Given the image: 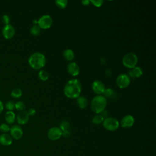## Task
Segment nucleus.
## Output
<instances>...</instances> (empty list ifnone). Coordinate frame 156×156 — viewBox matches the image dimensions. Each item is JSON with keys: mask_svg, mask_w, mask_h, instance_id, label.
<instances>
[{"mask_svg": "<svg viewBox=\"0 0 156 156\" xmlns=\"http://www.w3.org/2000/svg\"><path fill=\"white\" fill-rule=\"evenodd\" d=\"M70 124L68 121H62L60 123V129L62 131H65V130H70Z\"/></svg>", "mask_w": 156, "mask_h": 156, "instance_id": "nucleus-24", "label": "nucleus"}, {"mask_svg": "<svg viewBox=\"0 0 156 156\" xmlns=\"http://www.w3.org/2000/svg\"><path fill=\"white\" fill-rule=\"evenodd\" d=\"M10 133L12 138L15 140H20L23 135L22 128L19 125H13L10 128Z\"/></svg>", "mask_w": 156, "mask_h": 156, "instance_id": "nucleus-9", "label": "nucleus"}, {"mask_svg": "<svg viewBox=\"0 0 156 156\" xmlns=\"http://www.w3.org/2000/svg\"><path fill=\"white\" fill-rule=\"evenodd\" d=\"M55 2L56 5L60 9L65 8L68 4L67 0H57V1H55Z\"/></svg>", "mask_w": 156, "mask_h": 156, "instance_id": "nucleus-25", "label": "nucleus"}, {"mask_svg": "<svg viewBox=\"0 0 156 156\" xmlns=\"http://www.w3.org/2000/svg\"><path fill=\"white\" fill-rule=\"evenodd\" d=\"M71 135V132L70 130H65V131H62V136H64L65 138H68Z\"/></svg>", "mask_w": 156, "mask_h": 156, "instance_id": "nucleus-32", "label": "nucleus"}, {"mask_svg": "<svg viewBox=\"0 0 156 156\" xmlns=\"http://www.w3.org/2000/svg\"><path fill=\"white\" fill-rule=\"evenodd\" d=\"M15 108L18 110L23 111L26 108V105L22 101H18L15 103Z\"/></svg>", "mask_w": 156, "mask_h": 156, "instance_id": "nucleus-27", "label": "nucleus"}, {"mask_svg": "<svg viewBox=\"0 0 156 156\" xmlns=\"http://www.w3.org/2000/svg\"><path fill=\"white\" fill-rule=\"evenodd\" d=\"M113 93H114V92H113V90L112 89L107 88V89L104 90L102 94H103V96L106 98L111 97L113 95Z\"/></svg>", "mask_w": 156, "mask_h": 156, "instance_id": "nucleus-29", "label": "nucleus"}, {"mask_svg": "<svg viewBox=\"0 0 156 156\" xmlns=\"http://www.w3.org/2000/svg\"><path fill=\"white\" fill-rule=\"evenodd\" d=\"M27 113H28L29 116H34L36 113V110L34 108H30L29 109Z\"/></svg>", "mask_w": 156, "mask_h": 156, "instance_id": "nucleus-33", "label": "nucleus"}, {"mask_svg": "<svg viewBox=\"0 0 156 156\" xmlns=\"http://www.w3.org/2000/svg\"><path fill=\"white\" fill-rule=\"evenodd\" d=\"M143 74V70L140 66H135L129 71V76L135 78V77H140Z\"/></svg>", "mask_w": 156, "mask_h": 156, "instance_id": "nucleus-16", "label": "nucleus"}, {"mask_svg": "<svg viewBox=\"0 0 156 156\" xmlns=\"http://www.w3.org/2000/svg\"><path fill=\"white\" fill-rule=\"evenodd\" d=\"M77 104L80 108L83 109L85 108L88 105V100L85 96H79L77 98Z\"/></svg>", "mask_w": 156, "mask_h": 156, "instance_id": "nucleus-18", "label": "nucleus"}, {"mask_svg": "<svg viewBox=\"0 0 156 156\" xmlns=\"http://www.w3.org/2000/svg\"><path fill=\"white\" fill-rule=\"evenodd\" d=\"M23 94L22 90L19 88H15L11 91L10 95L14 98H19Z\"/></svg>", "mask_w": 156, "mask_h": 156, "instance_id": "nucleus-20", "label": "nucleus"}, {"mask_svg": "<svg viewBox=\"0 0 156 156\" xmlns=\"http://www.w3.org/2000/svg\"><path fill=\"white\" fill-rule=\"evenodd\" d=\"M16 119L15 114L12 111H7L5 114V120L9 124H13Z\"/></svg>", "mask_w": 156, "mask_h": 156, "instance_id": "nucleus-17", "label": "nucleus"}, {"mask_svg": "<svg viewBox=\"0 0 156 156\" xmlns=\"http://www.w3.org/2000/svg\"><path fill=\"white\" fill-rule=\"evenodd\" d=\"M107 104V99L102 95L94 96L91 102V108L93 112L99 114L105 110Z\"/></svg>", "mask_w": 156, "mask_h": 156, "instance_id": "nucleus-3", "label": "nucleus"}, {"mask_svg": "<svg viewBox=\"0 0 156 156\" xmlns=\"http://www.w3.org/2000/svg\"><path fill=\"white\" fill-rule=\"evenodd\" d=\"M10 21V17L8 15L4 14L2 16V22L4 24V25H7V24H9Z\"/></svg>", "mask_w": 156, "mask_h": 156, "instance_id": "nucleus-31", "label": "nucleus"}, {"mask_svg": "<svg viewBox=\"0 0 156 156\" xmlns=\"http://www.w3.org/2000/svg\"><path fill=\"white\" fill-rule=\"evenodd\" d=\"M81 3L84 5H88L90 4V0H83V1H81Z\"/></svg>", "mask_w": 156, "mask_h": 156, "instance_id": "nucleus-35", "label": "nucleus"}, {"mask_svg": "<svg viewBox=\"0 0 156 156\" xmlns=\"http://www.w3.org/2000/svg\"><path fill=\"white\" fill-rule=\"evenodd\" d=\"M15 33V30L14 27L11 24L4 25L2 29V34L4 37L6 39L12 38Z\"/></svg>", "mask_w": 156, "mask_h": 156, "instance_id": "nucleus-10", "label": "nucleus"}, {"mask_svg": "<svg viewBox=\"0 0 156 156\" xmlns=\"http://www.w3.org/2000/svg\"><path fill=\"white\" fill-rule=\"evenodd\" d=\"M47 135L49 140L55 141L62 136V130L58 127H52L48 130Z\"/></svg>", "mask_w": 156, "mask_h": 156, "instance_id": "nucleus-8", "label": "nucleus"}, {"mask_svg": "<svg viewBox=\"0 0 156 156\" xmlns=\"http://www.w3.org/2000/svg\"><path fill=\"white\" fill-rule=\"evenodd\" d=\"M67 70L68 73L73 76H76L80 73V68L75 62L69 63L67 66Z\"/></svg>", "mask_w": 156, "mask_h": 156, "instance_id": "nucleus-14", "label": "nucleus"}, {"mask_svg": "<svg viewBox=\"0 0 156 156\" xmlns=\"http://www.w3.org/2000/svg\"><path fill=\"white\" fill-rule=\"evenodd\" d=\"M52 24V17L49 15H43L38 20L37 24L40 29H46L49 28Z\"/></svg>", "mask_w": 156, "mask_h": 156, "instance_id": "nucleus-6", "label": "nucleus"}, {"mask_svg": "<svg viewBox=\"0 0 156 156\" xmlns=\"http://www.w3.org/2000/svg\"><path fill=\"white\" fill-rule=\"evenodd\" d=\"M5 107L9 111H12L15 108V103L12 101H8L5 104Z\"/></svg>", "mask_w": 156, "mask_h": 156, "instance_id": "nucleus-28", "label": "nucleus"}, {"mask_svg": "<svg viewBox=\"0 0 156 156\" xmlns=\"http://www.w3.org/2000/svg\"><path fill=\"white\" fill-rule=\"evenodd\" d=\"M46 61V57L44 54L39 52L32 54L28 58L29 64L35 69L42 68L45 65Z\"/></svg>", "mask_w": 156, "mask_h": 156, "instance_id": "nucleus-2", "label": "nucleus"}, {"mask_svg": "<svg viewBox=\"0 0 156 156\" xmlns=\"http://www.w3.org/2000/svg\"><path fill=\"white\" fill-rule=\"evenodd\" d=\"M40 27L38 24H34L30 29V32L32 35L37 36L40 33Z\"/></svg>", "mask_w": 156, "mask_h": 156, "instance_id": "nucleus-23", "label": "nucleus"}, {"mask_svg": "<svg viewBox=\"0 0 156 156\" xmlns=\"http://www.w3.org/2000/svg\"><path fill=\"white\" fill-rule=\"evenodd\" d=\"M13 141L12 136L8 133H1L0 135V144L7 146L12 144Z\"/></svg>", "mask_w": 156, "mask_h": 156, "instance_id": "nucleus-15", "label": "nucleus"}, {"mask_svg": "<svg viewBox=\"0 0 156 156\" xmlns=\"http://www.w3.org/2000/svg\"><path fill=\"white\" fill-rule=\"evenodd\" d=\"M122 63L125 67L132 69L136 66L138 63V57L133 52H128L124 55Z\"/></svg>", "mask_w": 156, "mask_h": 156, "instance_id": "nucleus-4", "label": "nucleus"}, {"mask_svg": "<svg viewBox=\"0 0 156 156\" xmlns=\"http://www.w3.org/2000/svg\"><path fill=\"white\" fill-rule=\"evenodd\" d=\"M101 115L104 117V118H107V116H108V112L107 110H104L101 113Z\"/></svg>", "mask_w": 156, "mask_h": 156, "instance_id": "nucleus-34", "label": "nucleus"}, {"mask_svg": "<svg viewBox=\"0 0 156 156\" xmlns=\"http://www.w3.org/2000/svg\"><path fill=\"white\" fill-rule=\"evenodd\" d=\"M102 124L106 130L109 131H115L119 127V122L115 118L107 117L104 118Z\"/></svg>", "mask_w": 156, "mask_h": 156, "instance_id": "nucleus-5", "label": "nucleus"}, {"mask_svg": "<svg viewBox=\"0 0 156 156\" xmlns=\"http://www.w3.org/2000/svg\"><path fill=\"white\" fill-rule=\"evenodd\" d=\"M10 128L9 126L5 123H2L0 125V131L2 133H7L10 131Z\"/></svg>", "mask_w": 156, "mask_h": 156, "instance_id": "nucleus-26", "label": "nucleus"}, {"mask_svg": "<svg viewBox=\"0 0 156 156\" xmlns=\"http://www.w3.org/2000/svg\"><path fill=\"white\" fill-rule=\"evenodd\" d=\"M38 77L43 81H46L49 79V74L48 73L43 69L40 70L38 72Z\"/></svg>", "mask_w": 156, "mask_h": 156, "instance_id": "nucleus-22", "label": "nucleus"}, {"mask_svg": "<svg viewBox=\"0 0 156 156\" xmlns=\"http://www.w3.org/2000/svg\"><path fill=\"white\" fill-rule=\"evenodd\" d=\"M130 83V77L127 74L124 73L119 74L116 79V83L117 86L120 88H127L129 85Z\"/></svg>", "mask_w": 156, "mask_h": 156, "instance_id": "nucleus-7", "label": "nucleus"}, {"mask_svg": "<svg viewBox=\"0 0 156 156\" xmlns=\"http://www.w3.org/2000/svg\"><path fill=\"white\" fill-rule=\"evenodd\" d=\"M91 87L93 91L98 95H101V94H102L104 90L105 89L104 83L99 80H94L92 83Z\"/></svg>", "mask_w": 156, "mask_h": 156, "instance_id": "nucleus-11", "label": "nucleus"}, {"mask_svg": "<svg viewBox=\"0 0 156 156\" xmlns=\"http://www.w3.org/2000/svg\"><path fill=\"white\" fill-rule=\"evenodd\" d=\"M90 3H92L95 7H101L104 3L103 0H90Z\"/></svg>", "mask_w": 156, "mask_h": 156, "instance_id": "nucleus-30", "label": "nucleus"}, {"mask_svg": "<svg viewBox=\"0 0 156 156\" xmlns=\"http://www.w3.org/2000/svg\"><path fill=\"white\" fill-rule=\"evenodd\" d=\"M135 122V119L133 116L131 115H125L121 120L120 124L124 128L131 127Z\"/></svg>", "mask_w": 156, "mask_h": 156, "instance_id": "nucleus-12", "label": "nucleus"}, {"mask_svg": "<svg viewBox=\"0 0 156 156\" xmlns=\"http://www.w3.org/2000/svg\"><path fill=\"white\" fill-rule=\"evenodd\" d=\"M63 57L66 60L71 61L74 58V51L71 49H66L63 51Z\"/></svg>", "mask_w": 156, "mask_h": 156, "instance_id": "nucleus-19", "label": "nucleus"}, {"mask_svg": "<svg viewBox=\"0 0 156 156\" xmlns=\"http://www.w3.org/2000/svg\"><path fill=\"white\" fill-rule=\"evenodd\" d=\"M3 110H4V105L2 102L0 100V114L2 113Z\"/></svg>", "mask_w": 156, "mask_h": 156, "instance_id": "nucleus-36", "label": "nucleus"}, {"mask_svg": "<svg viewBox=\"0 0 156 156\" xmlns=\"http://www.w3.org/2000/svg\"><path fill=\"white\" fill-rule=\"evenodd\" d=\"M104 119V117H103L101 114H98V115H95V116L93 118V119H92V122H93L94 124L99 125V124L102 123Z\"/></svg>", "mask_w": 156, "mask_h": 156, "instance_id": "nucleus-21", "label": "nucleus"}, {"mask_svg": "<svg viewBox=\"0 0 156 156\" xmlns=\"http://www.w3.org/2000/svg\"><path fill=\"white\" fill-rule=\"evenodd\" d=\"M82 85L77 79H71L66 82L65 85L63 92L65 95L70 99L77 98L81 93Z\"/></svg>", "mask_w": 156, "mask_h": 156, "instance_id": "nucleus-1", "label": "nucleus"}, {"mask_svg": "<svg viewBox=\"0 0 156 156\" xmlns=\"http://www.w3.org/2000/svg\"><path fill=\"white\" fill-rule=\"evenodd\" d=\"M29 119V115L26 111H21L16 116V121L19 124L24 125L27 123Z\"/></svg>", "mask_w": 156, "mask_h": 156, "instance_id": "nucleus-13", "label": "nucleus"}]
</instances>
